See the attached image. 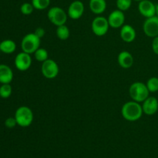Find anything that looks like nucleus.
<instances>
[{
    "mask_svg": "<svg viewBox=\"0 0 158 158\" xmlns=\"http://www.w3.org/2000/svg\"><path fill=\"white\" fill-rule=\"evenodd\" d=\"M143 114L141 104L134 100L125 103L121 108L122 116L125 120L130 122H134L140 120Z\"/></svg>",
    "mask_w": 158,
    "mask_h": 158,
    "instance_id": "obj_1",
    "label": "nucleus"
},
{
    "mask_svg": "<svg viewBox=\"0 0 158 158\" xmlns=\"http://www.w3.org/2000/svg\"><path fill=\"white\" fill-rule=\"evenodd\" d=\"M150 91L147 85L141 82H134L129 87V95L132 100L137 103H143L148 97Z\"/></svg>",
    "mask_w": 158,
    "mask_h": 158,
    "instance_id": "obj_2",
    "label": "nucleus"
},
{
    "mask_svg": "<svg viewBox=\"0 0 158 158\" xmlns=\"http://www.w3.org/2000/svg\"><path fill=\"white\" fill-rule=\"evenodd\" d=\"M14 117L16 120L17 125L22 127H27L33 122L34 115L31 108L26 106H22L15 110Z\"/></svg>",
    "mask_w": 158,
    "mask_h": 158,
    "instance_id": "obj_3",
    "label": "nucleus"
},
{
    "mask_svg": "<svg viewBox=\"0 0 158 158\" xmlns=\"http://www.w3.org/2000/svg\"><path fill=\"white\" fill-rule=\"evenodd\" d=\"M41 39L34 32L28 33L23 36L21 41V49L23 52L29 54H33L40 47Z\"/></svg>",
    "mask_w": 158,
    "mask_h": 158,
    "instance_id": "obj_4",
    "label": "nucleus"
},
{
    "mask_svg": "<svg viewBox=\"0 0 158 158\" xmlns=\"http://www.w3.org/2000/svg\"><path fill=\"white\" fill-rule=\"evenodd\" d=\"M67 16L68 15L66 11L59 6H53L50 8L47 12L48 19L56 27L66 24Z\"/></svg>",
    "mask_w": 158,
    "mask_h": 158,
    "instance_id": "obj_5",
    "label": "nucleus"
},
{
    "mask_svg": "<svg viewBox=\"0 0 158 158\" xmlns=\"http://www.w3.org/2000/svg\"><path fill=\"white\" fill-rule=\"evenodd\" d=\"M60 72V68L56 62L52 59H48L42 63L41 73L43 77L49 80L56 78Z\"/></svg>",
    "mask_w": 158,
    "mask_h": 158,
    "instance_id": "obj_6",
    "label": "nucleus"
},
{
    "mask_svg": "<svg viewBox=\"0 0 158 158\" xmlns=\"http://www.w3.org/2000/svg\"><path fill=\"white\" fill-rule=\"evenodd\" d=\"M110 25L107 19L103 16H97L94 19L91 24V29L97 36H103L107 33Z\"/></svg>",
    "mask_w": 158,
    "mask_h": 158,
    "instance_id": "obj_7",
    "label": "nucleus"
},
{
    "mask_svg": "<svg viewBox=\"0 0 158 158\" xmlns=\"http://www.w3.org/2000/svg\"><path fill=\"white\" fill-rule=\"evenodd\" d=\"M143 30L145 35L150 38L158 36V16L147 18L143 24Z\"/></svg>",
    "mask_w": 158,
    "mask_h": 158,
    "instance_id": "obj_8",
    "label": "nucleus"
},
{
    "mask_svg": "<svg viewBox=\"0 0 158 158\" xmlns=\"http://www.w3.org/2000/svg\"><path fill=\"white\" fill-rule=\"evenodd\" d=\"M32 57L30 54L25 52H21L15 56V66L19 71H26L31 67L32 65Z\"/></svg>",
    "mask_w": 158,
    "mask_h": 158,
    "instance_id": "obj_9",
    "label": "nucleus"
},
{
    "mask_svg": "<svg viewBox=\"0 0 158 158\" xmlns=\"http://www.w3.org/2000/svg\"><path fill=\"white\" fill-rule=\"evenodd\" d=\"M84 10V4L80 0H75L70 3L68 8V17H69L73 20L79 19L83 16Z\"/></svg>",
    "mask_w": 158,
    "mask_h": 158,
    "instance_id": "obj_10",
    "label": "nucleus"
},
{
    "mask_svg": "<svg viewBox=\"0 0 158 158\" xmlns=\"http://www.w3.org/2000/svg\"><path fill=\"white\" fill-rule=\"evenodd\" d=\"M107 20L110 27L114 29H119V28L120 29L124 25L125 15L123 11L116 9L110 13Z\"/></svg>",
    "mask_w": 158,
    "mask_h": 158,
    "instance_id": "obj_11",
    "label": "nucleus"
},
{
    "mask_svg": "<svg viewBox=\"0 0 158 158\" xmlns=\"http://www.w3.org/2000/svg\"><path fill=\"white\" fill-rule=\"evenodd\" d=\"M138 11L145 18L156 15V5L151 0H142L138 3Z\"/></svg>",
    "mask_w": 158,
    "mask_h": 158,
    "instance_id": "obj_12",
    "label": "nucleus"
},
{
    "mask_svg": "<svg viewBox=\"0 0 158 158\" xmlns=\"http://www.w3.org/2000/svg\"><path fill=\"white\" fill-rule=\"evenodd\" d=\"M141 106L143 114L148 116H152L158 110V100L154 97H148L142 103Z\"/></svg>",
    "mask_w": 158,
    "mask_h": 158,
    "instance_id": "obj_13",
    "label": "nucleus"
},
{
    "mask_svg": "<svg viewBox=\"0 0 158 158\" xmlns=\"http://www.w3.org/2000/svg\"><path fill=\"white\" fill-rule=\"evenodd\" d=\"M120 36L125 43H132L137 36L135 29L131 25H123L120 30Z\"/></svg>",
    "mask_w": 158,
    "mask_h": 158,
    "instance_id": "obj_14",
    "label": "nucleus"
},
{
    "mask_svg": "<svg viewBox=\"0 0 158 158\" xmlns=\"http://www.w3.org/2000/svg\"><path fill=\"white\" fill-rule=\"evenodd\" d=\"M117 61L119 65L123 69H130L134 65V56L128 51H121L118 54Z\"/></svg>",
    "mask_w": 158,
    "mask_h": 158,
    "instance_id": "obj_15",
    "label": "nucleus"
},
{
    "mask_svg": "<svg viewBox=\"0 0 158 158\" xmlns=\"http://www.w3.org/2000/svg\"><path fill=\"white\" fill-rule=\"evenodd\" d=\"M13 80V72L10 66L6 64H0V83H10Z\"/></svg>",
    "mask_w": 158,
    "mask_h": 158,
    "instance_id": "obj_16",
    "label": "nucleus"
},
{
    "mask_svg": "<svg viewBox=\"0 0 158 158\" xmlns=\"http://www.w3.org/2000/svg\"><path fill=\"white\" fill-rule=\"evenodd\" d=\"M89 7L93 13L101 15L106 9V0H89Z\"/></svg>",
    "mask_w": 158,
    "mask_h": 158,
    "instance_id": "obj_17",
    "label": "nucleus"
},
{
    "mask_svg": "<svg viewBox=\"0 0 158 158\" xmlns=\"http://www.w3.org/2000/svg\"><path fill=\"white\" fill-rule=\"evenodd\" d=\"M16 49V44L12 40H5L0 43V51L5 54H12Z\"/></svg>",
    "mask_w": 158,
    "mask_h": 158,
    "instance_id": "obj_18",
    "label": "nucleus"
},
{
    "mask_svg": "<svg viewBox=\"0 0 158 158\" xmlns=\"http://www.w3.org/2000/svg\"><path fill=\"white\" fill-rule=\"evenodd\" d=\"M56 34L60 40H66L70 35V31L68 26H66V24L62 25V26H57Z\"/></svg>",
    "mask_w": 158,
    "mask_h": 158,
    "instance_id": "obj_19",
    "label": "nucleus"
},
{
    "mask_svg": "<svg viewBox=\"0 0 158 158\" xmlns=\"http://www.w3.org/2000/svg\"><path fill=\"white\" fill-rule=\"evenodd\" d=\"M34 57L35 60L40 63H43L46 60L49 59V53L48 51L44 48H39L35 52H34Z\"/></svg>",
    "mask_w": 158,
    "mask_h": 158,
    "instance_id": "obj_20",
    "label": "nucleus"
},
{
    "mask_svg": "<svg viewBox=\"0 0 158 158\" xmlns=\"http://www.w3.org/2000/svg\"><path fill=\"white\" fill-rule=\"evenodd\" d=\"M12 93V88L10 83L2 84L0 86V97L2 99H8L10 97Z\"/></svg>",
    "mask_w": 158,
    "mask_h": 158,
    "instance_id": "obj_21",
    "label": "nucleus"
},
{
    "mask_svg": "<svg viewBox=\"0 0 158 158\" xmlns=\"http://www.w3.org/2000/svg\"><path fill=\"white\" fill-rule=\"evenodd\" d=\"M36 10H44L50 5V0H32L31 2Z\"/></svg>",
    "mask_w": 158,
    "mask_h": 158,
    "instance_id": "obj_22",
    "label": "nucleus"
},
{
    "mask_svg": "<svg viewBox=\"0 0 158 158\" xmlns=\"http://www.w3.org/2000/svg\"><path fill=\"white\" fill-rule=\"evenodd\" d=\"M147 87L150 93H156L158 91V77H153L147 81Z\"/></svg>",
    "mask_w": 158,
    "mask_h": 158,
    "instance_id": "obj_23",
    "label": "nucleus"
},
{
    "mask_svg": "<svg viewBox=\"0 0 158 158\" xmlns=\"http://www.w3.org/2000/svg\"><path fill=\"white\" fill-rule=\"evenodd\" d=\"M132 2L133 0H117L116 4L117 9L123 12L128 10L132 5Z\"/></svg>",
    "mask_w": 158,
    "mask_h": 158,
    "instance_id": "obj_24",
    "label": "nucleus"
},
{
    "mask_svg": "<svg viewBox=\"0 0 158 158\" xmlns=\"http://www.w3.org/2000/svg\"><path fill=\"white\" fill-rule=\"evenodd\" d=\"M34 9H35V8L30 2H24L20 6V12L23 15H31L33 12Z\"/></svg>",
    "mask_w": 158,
    "mask_h": 158,
    "instance_id": "obj_25",
    "label": "nucleus"
},
{
    "mask_svg": "<svg viewBox=\"0 0 158 158\" xmlns=\"http://www.w3.org/2000/svg\"><path fill=\"white\" fill-rule=\"evenodd\" d=\"M17 125V122L15 117H9L5 120V126L9 129H12Z\"/></svg>",
    "mask_w": 158,
    "mask_h": 158,
    "instance_id": "obj_26",
    "label": "nucleus"
},
{
    "mask_svg": "<svg viewBox=\"0 0 158 158\" xmlns=\"http://www.w3.org/2000/svg\"><path fill=\"white\" fill-rule=\"evenodd\" d=\"M151 47H152V50L156 55L158 56V36L153 38L152 44H151Z\"/></svg>",
    "mask_w": 158,
    "mask_h": 158,
    "instance_id": "obj_27",
    "label": "nucleus"
},
{
    "mask_svg": "<svg viewBox=\"0 0 158 158\" xmlns=\"http://www.w3.org/2000/svg\"><path fill=\"white\" fill-rule=\"evenodd\" d=\"M34 33H35L37 36L40 37V39H42L43 37H44L45 34H46V31H45V29H43V27H38L35 29Z\"/></svg>",
    "mask_w": 158,
    "mask_h": 158,
    "instance_id": "obj_28",
    "label": "nucleus"
},
{
    "mask_svg": "<svg viewBox=\"0 0 158 158\" xmlns=\"http://www.w3.org/2000/svg\"><path fill=\"white\" fill-rule=\"evenodd\" d=\"M156 15L158 16V4L156 5Z\"/></svg>",
    "mask_w": 158,
    "mask_h": 158,
    "instance_id": "obj_29",
    "label": "nucleus"
},
{
    "mask_svg": "<svg viewBox=\"0 0 158 158\" xmlns=\"http://www.w3.org/2000/svg\"><path fill=\"white\" fill-rule=\"evenodd\" d=\"M133 1H136V2H140V1H142V0H133Z\"/></svg>",
    "mask_w": 158,
    "mask_h": 158,
    "instance_id": "obj_30",
    "label": "nucleus"
}]
</instances>
